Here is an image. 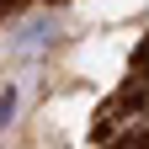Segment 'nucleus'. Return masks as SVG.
Segmentation results:
<instances>
[{"label": "nucleus", "mask_w": 149, "mask_h": 149, "mask_svg": "<svg viewBox=\"0 0 149 149\" xmlns=\"http://www.w3.org/2000/svg\"><path fill=\"white\" fill-rule=\"evenodd\" d=\"M11 112H16V91L6 85V91H0V128H6V123H11Z\"/></svg>", "instance_id": "obj_1"}]
</instances>
